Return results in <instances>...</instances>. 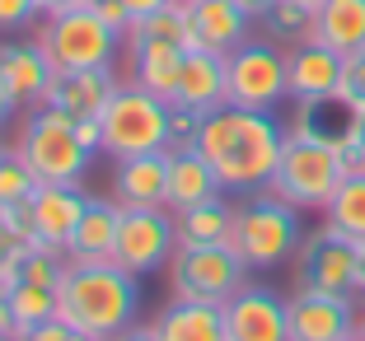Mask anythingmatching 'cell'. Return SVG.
Wrapping results in <instances>:
<instances>
[{
	"mask_svg": "<svg viewBox=\"0 0 365 341\" xmlns=\"http://www.w3.org/2000/svg\"><path fill=\"white\" fill-rule=\"evenodd\" d=\"M295 285L361 299V248H356L346 234L319 224V229L300 243V253H295Z\"/></svg>",
	"mask_w": 365,
	"mask_h": 341,
	"instance_id": "obj_11",
	"label": "cell"
},
{
	"mask_svg": "<svg viewBox=\"0 0 365 341\" xmlns=\"http://www.w3.org/2000/svg\"><path fill=\"white\" fill-rule=\"evenodd\" d=\"M118 341H160V332H155V322H145V327H136V322H131L127 332H118Z\"/></svg>",
	"mask_w": 365,
	"mask_h": 341,
	"instance_id": "obj_39",
	"label": "cell"
},
{
	"mask_svg": "<svg viewBox=\"0 0 365 341\" xmlns=\"http://www.w3.org/2000/svg\"><path fill=\"white\" fill-rule=\"evenodd\" d=\"M47 80H52V65H47L38 43H0V85H5V94L14 98L19 112L43 103Z\"/></svg>",
	"mask_w": 365,
	"mask_h": 341,
	"instance_id": "obj_19",
	"label": "cell"
},
{
	"mask_svg": "<svg viewBox=\"0 0 365 341\" xmlns=\"http://www.w3.org/2000/svg\"><path fill=\"white\" fill-rule=\"evenodd\" d=\"M122 5H127L131 23H140V19H150V14H160L164 5H173V0H122Z\"/></svg>",
	"mask_w": 365,
	"mask_h": 341,
	"instance_id": "obj_37",
	"label": "cell"
},
{
	"mask_svg": "<svg viewBox=\"0 0 365 341\" xmlns=\"http://www.w3.org/2000/svg\"><path fill=\"white\" fill-rule=\"evenodd\" d=\"M202 117L206 112H192V107L173 103V112H169V149H192L197 131H202Z\"/></svg>",
	"mask_w": 365,
	"mask_h": 341,
	"instance_id": "obj_33",
	"label": "cell"
},
{
	"mask_svg": "<svg viewBox=\"0 0 365 341\" xmlns=\"http://www.w3.org/2000/svg\"><path fill=\"white\" fill-rule=\"evenodd\" d=\"M10 309H14V337H19V332H33L38 322L56 318V290L19 280V285L10 290Z\"/></svg>",
	"mask_w": 365,
	"mask_h": 341,
	"instance_id": "obj_28",
	"label": "cell"
},
{
	"mask_svg": "<svg viewBox=\"0 0 365 341\" xmlns=\"http://www.w3.org/2000/svg\"><path fill=\"white\" fill-rule=\"evenodd\" d=\"M342 65H346V56H337L333 47L314 43V38L295 43L286 52L290 103L295 107H328V103H337V94H342Z\"/></svg>",
	"mask_w": 365,
	"mask_h": 341,
	"instance_id": "obj_13",
	"label": "cell"
},
{
	"mask_svg": "<svg viewBox=\"0 0 365 341\" xmlns=\"http://www.w3.org/2000/svg\"><path fill=\"white\" fill-rule=\"evenodd\" d=\"M164 271H169V299H187V304H225L239 285H248V262L230 243H178Z\"/></svg>",
	"mask_w": 365,
	"mask_h": 341,
	"instance_id": "obj_8",
	"label": "cell"
},
{
	"mask_svg": "<svg viewBox=\"0 0 365 341\" xmlns=\"http://www.w3.org/2000/svg\"><path fill=\"white\" fill-rule=\"evenodd\" d=\"M169 112H173V103H164L160 94L122 80L113 89V98H108V107L98 112V122H103V154L131 159V154L169 149Z\"/></svg>",
	"mask_w": 365,
	"mask_h": 341,
	"instance_id": "obj_6",
	"label": "cell"
},
{
	"mask_svg": "<svg viewBox=\"0 0 365 341\" xmlns=\"http://www.w3.org/2000/svg\"><path fill=\"white\" fill-rule=\"evenodd\" d=\"M14 149H19V159L33 169L38 182H80L89 159H94L76 136V117L52 107V103H38L29 112Z\"/></svg>",
	"mask_w": 365,
	"mask_h": 341,
	"instance_id": "obj_7",
	"label": "cell"
},
{
	"mask_svg": "<svg viewBox=\"0 0 365 341\" xmlns=\"http://www.w3.org/2000/svg\"><path fill=\"white\" fill-rule=\"evenodd\" d=\"M0 341H14V337H5V332H0Z\"/></svg>",
	"mask_w": 365,
	"mask_h": 341,
	"instance_id": "obj_47",
	"label": "cell"
},
{
	"mask_svg": "<svg viewBox=\"0 0 365 341\" xmlns=\"http://www.w3.org/2000/svg\"><path fill=\"white\" fill-rule=\"evenodd\" d=\"M173 229H178L182 248H206V243H230L235 238V206L225 201V192L211 196L202 206L173 211Z\"/></svg>",
	"mask_w": 365,
	"mask_h": 341,
	"instance_id": "obj_26",
	"label": "cell"
},
{
	"mask_svg": "<svg viewBox=\"0 0 365 341\" xmlns=\"http://www.w3.org/2000/svg\"><path fill=\"white\" fill-rule=\"evenodd\" d=\"M164 154H169V182H164V206L169 211H187V206H202V201L225 192L215 169L206 164V154L197 145L192 149H164Z\"/></svg>",
	"mask_w": 365,
	"mask_h": 341,
	"instance_id": "obj_20",
	"label": "cell"
},
{
	"mask_svg": "<svg viewBox=\"0 0 365 341\" xmlns=\"http://www.w3.org/2000/svg\"><path fill=\"white\" fill-rule=\"evenodd\" d=\"M38 0H0V33H19V28H33L38 19Z\"/></svg>",
	"mask_w": 365,
	"mask_h": 341,
	"instance_id": "obj_34",
	"label": "cell"
},
{
	"mask_svg": "<svg viewBox=\"0 0 365 341\" xmlns=\"http://www.w3.org/2000/svg\"><path fill=\"white\" fill-rule=\"evenodd\" d=\"M118 85L122 80L113 75V65H103V70H52L43 103L61 107L71 117H98Z\"/></svg>",
	"mask_w": 365,
	"mask_h": 341,
	"instance_id": "obj_18",
	"label": "cell"
},
{
	"mask_svg": "<svg viewBox=\"0 0 365 341\" xmlns=\"http://www.w3.org/2000/svg\"><path fill=\"white\" fill-rule=\"evenodd\" d=\"M66 276V257L61 253H47V248H33L29 257H24V280H33V285H47L56 290Z\"/></svg>",
	"mask_w": 365,
	"mask_h": 341,
	"instance_id": "obj_31",
	"label": "cell"
},
{
	"mask_svg": "<svg viewBox=\"0 0 365 341\" xmlns=\"http://www.w3.org/2000/svg\"><path fill=\"white\" fill-rule=\"evenodd\" d=\"M323 224L346 234L351 243H365V169H351L337 187V196L323 211Z\"/></svg>",
	"mask_w": 365,
	"mask_h": 341,
	"instance_id": "obj_27",
	"label": "cell"
},
{
	"mask_svg": "<svg viewBox=\"0 0 365 341\" xmlns=\"http://www.w3.org/2000/svg\"><path fill=\"white\" fill-rule=\"evenodd\" d=\"M356 341H365V313H361V322H356Z\"/></svg>",
	"mask_w": 365,
	"mask_h": 341,
	"instance_id": "obj_44",
	"label": "cell"
},
{
	"mask_svg": "<svg viewBox=\"0 0 365 341\" xmlns=\"http://www.w3.org/2000/svg\"><path fill=\"white\" fill-rule=\"evenodd\" d=\"M239 5H244V10L253 14V19H262V14H267L272 5H277V0H239Z\"/></svg>",
	"mask_w": 365,
	"mask_h": 341,
	"instance_id": "obj_41",
	"label": "cell"
},
{
	"mask_svg": "<svg viewBox=\"0 0 365 341\" xmlns=\"http://www.w3.org/2000/svg\"><path fill=\"white\" fill-rule=\"evenodd\" d=\"M56 313L94 341L118 337L140 313V276L122 267H66L56 285Z\"/></svg>",
	"mask_w": 365,
	"mask_h": 341,
	"instance_id": "obj_3",
	"label": "cell"
},
{
	"mask_svg": "<svg viewBox=\"0 0 365 341\" xmlns=\"http://www.w3.org/2000/svg\"><path fill=\"white\" fill-rule=\"evenodd\" d=\"M164 182H169V154H131L113 169V201L118 206H164Z\"/></svg>",
	"mask_w": 365,
	"mask_h": 341,
	"instance_id": "obj_22",
	"label": "cell"
},
{
	"mask_svg": "<svg viewBox=\"0 0 365 341\" xmlns=\"http://www.w3.org/2000/svg\"><path fill=\"white\" fill-rule=\"evenodd\" d=\"M155 332L160 341H230L220 304H187V299H169L155 318Z\"/></svg>",
	"mask_w": 365,
	"mask_h": 341,
	"instance_id": "obj_25",
	"label": "cell"
},
{
	"mask_svg": "<svg viewBox=\"0 0 365 341\" xmlns=\"http://www.w3.org/2000/svg\"><path fill=\"white\" fill-rule=\"evenodd\" d=\"M290 98L286 85V52L272 38H248L225 56V103L272 112Z\"/></svg>",
	"mask_w": 365,
	"mask_h": 341,
	"instance_id": "obj_9",
	"label": "cell"
},
{
	"mask_svg": "<svg viewBox=\"0 0 365 341\" xmlns=\"http://www.w3.org/2000/svg\"><path fill=\"white\" fill-rule=\"evenodd\" d=\"M24 257L29 253H14V257H0V285L5 290H14L24 280Z\"/></svg>",
	"mask_w": 365,
	"mask_h": 341,
	"instance_id": "obj_36",
	"label": "cell"
},
{
	"mask_svg": "<svg viewBox=\"0 0 365 341\" xmlns=\"http://www.w3.org/2000/svg\"><path fill=\"white\" fill-rule=\"evenodd\" d=\"M351 341H356V337H351Z\"/></svg>",
	"mask_w": 365,
	"mask_h": 341,
	"instance_id": "obj_50",
	"label": "cell"
},
{
	"mask_svg": "<svg viewBox=\"0 0 365 341\" xmlns=\"http://www.w3.org/2000/svg\"><path fill=\"white\" fill-rule=\"evenodd\" d=\"M66 341H94V337H85V332H71V337H66Z\"/></svg>",
	"mask_w": 365,
	"mask_h": 341,
	"instance_id": "obj_45",
	"label": "cell"
},
{
	"mask_svg": "<svg viewBox=\"0 0 365 341\" xmlns=\"http://www.w3.org/2000/svg\"><path fill=\"white\" fill-rule=\"evenodd\" d=\"M173 103L192 107V112L225 107V56L220 52H187L182 56V75H178Z\"/></svg>",
	"mask_w": 365,
	"mask_h": 341,
	"instance_id": "obj_23",
	"label": "cell"
},
{
	"mask_svg": "<svg viewBox=\"0 0 365 341\" xmlns=\"http://www.w3.org/2000/svg\"><path fill=\"white\" fill-rule=\"evenodd\" d=\"M300 215L304 211H295L290 201H281L267 187H262V192H248L244 201L235 206V238H230V248L248 262V271L281 267V262H290L304 243Z\"/></svg>",
	"mask_w": 365,
	"mask_h": 341,
	"instance_id": "obj_4",
	"label": "cell"
},
{
	"mask_svg": "<svg viewBox=\"0 0 365 341\" xmlns=\"http://www.w3.org/2000/svg\"><path fill=\"white\" fill-rule=\"evenodd\" d=\"M89 196L80 192L76 182H38V192L29 196L33 211V248H47V253H61L66 243L76 238V224L85 215Z\"/></svg>",
	"mask_w": 365,
	"mask_h": 341,
	"instance_id": "obj_16",
	"label": "cell"
},
{
	"mask_svg": "<svg viewBox=\"0 0 365 341\" xmlns=\"http://www.w3.org/2000/svg\"><path fill=\"white\" fill-rule=\"evenodd\" d=\"M262 28H267V38H277V43H304L314 28V10L309 5H300V0H277L267 14H262Z\"/></svg>",
	"mask_w": 365,
	"mask_h": 341,
	"instance_id": "obj_29",
	"label": "cell"
},
{
	"mask_svg": "<svg viewBox=\"0 0 365 341\" xmlns=\"http://www.w3.org/2000/svg\"><path fill=\"white\" fill-rule=\"evenodd\" d=\"M103 341H118V337H103Z\"/></svg>",
	"mask_w": 365,
	"mask_h": 341,
	"instance_id": "obj_48",
	"label": "cell"
},
{
	"mask_svg": "<svg viewBox=\"0 0 365 341\" xmlns=\"http://www.w3.org/2000/svg\"><path fill=\"white\" fill-rule=\"evenodd\" d=\"M76 5H89V0H38L43 14H61V10H76Z\"/></svg>",
	"mask_w": 365,
	"mask_h": 341,
	"instance_id": "obj_40",
	"label": "cell"
},
{
	"mask_svg": "<svg viewBox=\"0 0 365 341\" xmlns=\"http://www.w3.org/2000/svg\"><path fill=\"white\" fill-rule=\"evenodd\" d=\"M225 313V337L230 341H290V318L286 299L267 285H239L235 295L220 304Z\"/></svg>",
	"mask_w": 365,
	"mask_h": 341,
	"instance_id": "obj_15",
	"label": "cell"
},
{
	"mask_svg": "<svg viewBox=\"0 0 365 341\" xmlns=\"http://www.w3.org/2000/svg\"><path fill=\"white\" fill-rule=\"evenodd\" d=\"M314 43L333 47L337 56L365 52V0H323L314 10Z\"/></svg>",
	"mask_w": 365,
	"mask_h": 341,
	"instance_id": "obj_24",
	"label": "cell"
},
{
	"mask_svg": "<svg viewBox=\"0 0 365 341\" xmlns=\"http://www.w3.org/2000/svg\"><path fill=\"white\" fill-rule=\"evenodd\" d=\"M94 10H98V19H103L113 33H122V38H127L131 14H127V5H122V0H94Z\"/></svg>",
	"mask_w": 365,
	"mask_h": 341,
	"instance_id": "obj_35",
	"label": "cell"
},
{
	"mask_svg": "<svg viewBox=\"0 0 365 341\" xmlns=\"http://www.w3.org/2000/svg\"><path fill=\"white\" fill-rule=\"evenodd\" d=\"M131 52V85L160 94L164 103H173L178 94V75H182V43H164V38H145V43H127Z\"/></svg>",
	"mask_w": 365,
	"mask_h": 341,
	"instance_id": "obj_21",
	"label": "cell"
},
{
	"mask_svg": "<svg viewBox=\"0 0 365 341\" xmlns=\"http://www.w3.org/2000/svg\"><path fill=\"white\" fill-rule=\"evenodd\" d=\"M182 47L187 52H220L230 56L239 43H248V28H253V14L239 5V0H182Z\"/></svg>",
	"mask_w": 365,
	"mask_h": 341,
	"instance_id": "obj_14",
	"label": "cell"
},
{
	"mask_svg": "<svg viewBox=\"0 0 365 341\" xmlns=\"http://www.w3.org/2000/svg\"><path fill=\"white\" fill-rule=\"evenodd\" d=\"M14 112H19V107H14V98L5 94V85H0V127H5V122H10Z\"/></svg>",
	"mask_w": 365,
	"mask_h": 341,
	"instance_id": "obj_42",
	"label": "cell"
},
{
	"mask_svg": "<svg viewBox=\"0 0 365 341\" xmlns=\"http://www.w3.org/2000/svg\"><path fill=\"white\" fill-rule=\"evenodd\" d=\"M290 341H351L361 309L356 295H328V290H300L286 299Z\"/></svg>",
	"mask_w": 365,
	"mask_h": 341,
	"instance_id": "obj_12",
	"label": "cell"
},
{
	"mask_svg": "<svg viewBox=\"0 0 365 341\" xmlns=\"http://www.w3.org/2000/svg\"><path fill=\"white\" fill-rule=\"evenodd\" d=\"M361 248V299H365V243H356Z\"/></svg>",
	"mask_w": 365,
	"mask_h": 341,
	"instance_id": "obj_43",
	"label": "cell"
},
{
	"mask_svg": "<svg viewBox=\"0 0 365 341\" xmlns=\"http://www.w3.org/2000/svg\"><path fill=\"white\" fill-rule=\"evenodd\" d=\"M337 103L346 107V112H365V52H351L342 65V94H337Z\"/></svg>",
	"mask_w": 365,
	"mask_h": 341,
	"instance_id": "obj_32",
	"label": "cell"
},
{
	"mask_svg": "<svg viewBox=\"0 0 365 341\" xmlns=\"http://www.w3.org/2000/svg\"><path fill=\"white\" fill-rule=\"evenodd\" d=\"M89 5H94V0H89Z\"/></svg>",
	"mask_w": 365,
	"mask_h": 341,
	"instance_id": "obj_49",
	"label": "cell"
},
{
	"mask_svg": "<svg viewBox=\"0 0 365 341\" xmlns=\"http://www.w3.org/2000/svg\"><path fill=\"white\" fill-rule=\"evenodd\" d=\"M0 332L14 337V309H10V290H5V285H0Z\"/></svg>",
	"mask_w": 365,
	"mask_h": 341,
	"instance_id": "obj_38",
	"label": "cell"
},
{
	"mask_svg": "<svg viewBox=\"0 0 365 341\" xmlns=\"http://www.w3.org/2000/svg\"><path fill=\"white\" fill-rule=\"evenodd\" d=\"M173 248H178V229H173L169 206H122L118 215V248L113 262L131 276H150V271L169 267Z\"/></svg>",
	"mask_w": 365,
	"mask_h": 341,
	"instance_id": "obj_10",
	"label": "cell"
},
{
	"mask_svg": "<svg viewBox=\"0 0 365 341\" xmlns=\"http://www.w3.org/2000/svg\"><path fill=\"white\" fill-rule=\"evenodd\" d=\"M346 173H351V164L342 154V136L319 131L309 122V107H300V122L286 131V145H281L267 192H277L295 211H328Z\"/></svg>",
	"mask_w": 365,
	"mask_h": 341,
	"instance_id": "obj_2",
	"label": "cell"
},
{
	"mask_svg": "<svg viewBox=\"0 0 365 341\" xmlns=\"http://www.w3.org/2000/svg\"><path fill=\"white\" fill-rule=\"evenodd\" d=\"M300 5H309V10H319V5H323V0H300Z\"/></svg>",
	"mask_w": 365,
	"mask_h": 341,
	"instance_id": "obj_46",
	"label": "cell"
},
{
	"mask_svg": "<svg viewBox=\"0 0 365 341\" xmlns=\"http://www.w3.org/2000/svg\"><path fill=\"white\" fill-rule=\"evenodd\" d=\"M33 192H38V178H33V169L19 159V149H0V206L29 201Z\"/></svg>",
	"mask_w": 365,
	"mask_h": 341,
	"instance_id": "obj_30",
	"label": "cell"
},
{
	"mask_svg": "<svg viewBox=\"0 0 365 341\" xmlns=\"http://www.w3.org/2000/svg\"><path fill=\"white\" fill-rule=\"evenodd\" d=\"M118 215L122 206L113 196H89L85 215L76 224V238L66 243V267H118L113 248H118Z\"/></svg>",
	"mask_w": 365,
	"mask_h": 341,
	"instance_id": "obj_17",
	"label": "cell"
},
{
	"mask_svg": "<svg viewBox=\"0 0 365 341\" xmlns=\"http://www.w3.org/2000/svg\"><path fill=\"white\" fill-rule=\"evenodd\" d=\"M33 43L43 47L52 70H103V65H118L122 33L108 28L94 5H76L61 14H43V23L33 28Z\"/></svg>",
	"mask_w": 365,
	"mask_h": 341,
	"instance_id": "obj_5",
	"label": "cell"
},
{
	"mask_svg": "<svg viewBox=\"0 0 365 341\" xmlns=\"http://www.w3.org/2000/svg\"><path fill=\"white\" fill-rule=\"evenodd\" d=\"M281 145H286V131L272 112H253V107H235V103L206 112L202 131H197V149L215 169L220 187L235 196L267 187L272 173H277Z\"/></svg>",
	"mask_w": 365,
	"mask_h": 341,
	"instance_id": "obj_1",
	"label": "cell"
}]
</instances>
